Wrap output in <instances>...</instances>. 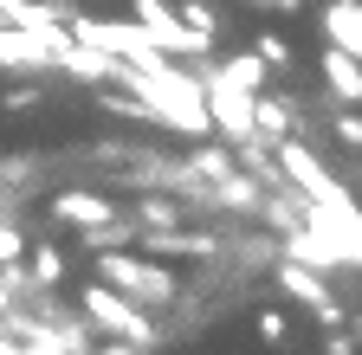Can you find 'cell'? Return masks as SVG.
Returning a JSON list of instances; mask_svg holds the SVG:
<instances>
[{
    "mask_svg": "<svg viewBox=\"0 0 362 355\" xmlns=\"http://www.w3.org/2000/svg\"><path fill=\"white\" fill-rule=\"evenodd\" d=\"M356 227L362 219H343V213H330V207H304V219L291 233H279L285 239V258H298V265H317V272H356L362 265V239H356Z\"/></svg>",
    "mask_w": 362,
    "mask_h": 355,
    "instance_id": "obj_1",
    "label": "cell"
},
{
    "mask_svg": "<svg viewBox=\"0 0 362 355\" xmlns=\"http://www.w3.org/2000/svg\"><path fill=\"white\" fill-rule=\"evenodd\" d=\"M272 162H279V174H285V181H291L310 207H330V213H343V219H362L349 181H337V174L317 162V149H310L304 136H279V143H272Z\"/></svg>",
    "mask_w": 362,
    "mask_h": 355,
    "instance_id": "obj_2",
    "label": "cell"
},
{
    "mask_svg": "<svg viewBox=\"0 0 362 355\" xmlns=\"http://www.w3.org/2000/svg\"><path fill=\"white\" fill-rule=\"evenodd\" d=\"M98 284L123 291L129 303H143V310H162V303H175V297H181L175 272H168V265H156V258H136V246L98 252Z\"/></svg>",
    "mask_w": 362,
    "mask_h": 355,
    "instance_id": "obj_3",
    "label": "cell"
},
{
    "mask_svg": "<svg viewBox=\"0 0 362 355\" xmlns=\"http://www.w3.org/2000/svg\"><path fill=\"white\" fill-rule=\"evenodd\" d=\"M78 310H84V323L98 330V336H117V342H129V349H156L162 342V330H156V317L143 303H129L123 291H110V284H84L78 291Z\"/></svg>",
    "mask_w": 362,
    "mask_h": 355,
    "instance_id": "obj_4",
    "label": "cell"
},
{
    "mask_svg": "<svg viewBox=\"0 0 362 355\" xmlns=\"http://www.w3.org/2000/svg\"><path fill=\"white\" fill-rule=\"evenodd\" d=\"M129 20L143 26V39H149L162 59H207L214 52V39H201L194 26H181V13L168 7V0H136Z\"/></svg>",
    "mask_w": 362,
    "mask_h": 355,
    "instance_id": "obj_5",
    "label": "cell"
},
{
    "mask_svg": "<svg viewBox=\"0 0 362 355\" xmlns=\"http://www.w3.org/2000/svg\"><path fill=\"white\" fill-rule=\"evenodd\" d=\"M201 97H207V123H214V136L233 149L252 136V91H240V84H226L220 71L201 78Z\"/></svg>",
    "mask_w": 362,
    "mask_h": 355,
    "instance_id": "obj_6",
    "label": "cell"
},
{
    "mask_svg": "<svg viewBox=\"0 0 362 355\" xmlns=\"http://www.w3.org/2000/svg\"><path fill=\"white\" fill-rule=\"evenodd\" d=\"M272 278H279V291H285V297L310 303V310H317V317H324V323H343V303H337L330 278L317 272V265H298V258H279V272H272Z\"/></svg>",
    "mask_w": 362,
    "mask_h": 355,
    "instance_id": "obj_7",
    "label": "cell"
},
{
    "mask_svg": "<svg viewBox=\"0 0 362 355\" xmlns=\"http://www.w3.org/2000/svg\"><path fill=\"white\" fill-rule=\"evenodd\" d=\"M0 71H26V78H45L52 71V52L13 20H0Z\"/></svg>",
    "mask_w": 362,
    "mask_h": 355,
    "instance_id": "obj_8",
    "label": "cell"
},
{
    "mask_svg": "<svg viewBox=\"0 0 362 355\" xmlns=\"http://www.w3.org/2000/svg\"><path fill=\"white\" fill-rule=\"evenodd\" d=\"M52 71H65L71 84H110L117 78V59L98 52V46H84V39H65L59 59H52Z\"/></svg>",
    "mask_w": 362,
    "mask_h": 355,
    "instance_id": "obj_9",
    "label": "cell"
},
{
    "mask_svg": "<svg viewBox=\"0 0 362 355\" xmlns=\"http://www.w3.org/2000/svg\"><path fill=\"white\" fill-rule=\"evenodd\" d=\"M252 136H265V143H279V136H304L298 104H291V97H265V91H252Z\"/></svg>",
    "mask_w": 362,
    "mask_h": 355,
    "instance_id": "obj_10",
    "label": "cell"
},
{
    "mask_svg": "<svg viewBox=\"0 0 362 355\" xmlns=\"http://www.w3.org/2000/svg\"><path fill=\"white\" fill-rule=\"evenodd\" d=\"M117 207L104 200V194H90V188H65V194H52V219L59 227H98V219H110Z\"/></svg>",
    "mask_w": 362,
    "mask_h": 355,
    "instance_id": "obj_11",
    "label": "cell"
},
{
    "mask_svg": "<svg viewBox=\"0 0 362 355\" xmlns=\"http://www.w3.org/2000/svg\"><path fill=\"white\" fill-rule=\"evenodd\" d=\"M317 71H324V84H330V97H337V104H356V97H362V71H356V52L330 46L324 59H317Z\"/></svg>",
    "mask_w": 362,
    "mask_h": 355,
    "instance_id": "obj_12",
    "label": "cell"
},
{
    "mask_svg": "<svg viewBox=\"0 0 362 355\" xmlns=\"http://www.w3.org/2000/svg\"><path fill=\"white\" fill-rule=\"evenodd\" d=\"M233 168V149H226L220 136H201V149H194V162H181V174H188L194 188H214L220 174Z\"/></svg>",
    "mask_w": 362,
    "mask_h": 355,
    "instance_id": "obj_13",
    "label": "cell"
},
{
    "mask_svg": "<svg viewBox=\"0 0 362 355\" xmlns=\"http://www.w3.org/2000/svg\"><path fill=\"white\" fill-rule=\"evenodd\" d=\"M324 32H330V46L362 52V7H356V0H330V7H324Z\"/></svg>",
    "mask_w": 362,
    "mask_h": 355,
    "instance_id": "obj_14",
    "label": "cell"
},
{
    "mask_svg": "<svg viewBox=\"0 0 362 355\" xmlns=\"http://www.w3.org/2000/svg\"><path fill=\"white\" fill-rule=\"evenodd\" d=\"M143 239H149L156 252H188V258H207V252L220 246L214 233H181V219H175V227H149Z\"/></svg>",
    "mask_w": 362,
    "mask_h": 355,
    "instance_id": "obj_15",
    "label": "cell"
},
{
    "mask_svg": "<svg viewBox=\"0 0 362 355\" xmlns=\"http://www.w3.org/2000/svg\"><path fill=\"white\" fill-rule=\"evenodd\" d=\"M226 84H240V91H265V78H272V65L259 59V52H233V59H220L214 65Z\"/></svg>",
    "mask_w": 362,
    "mask_h": 355,
    "instance_id": "obj_16",
    "label": "cell"
},
{
    "mask_svg": "<svg viewBox=\"0 0 362 355\" xmlns=\"http://www.w3.org/2000/svg\"><path fill=\"white\" fill-rule=\"evenodd\" d=\"M78 239L90 252H117V246H136V227H129L123 213H110V219H98V227H78Z\"/></svg>",
    "mask_w": 362,
    "mask_h": 355,
    "instance_id": "obj_17",
    "label": "cell"
},
{
    "mask_svg": "<svg viewBox=\"0 0 362 355\" xmlns=\"http://www.w3.org/2000/svg\"><path fill=\"white\" fill-rule=\"evenodd\" d=\"M65 272H71V258H65L59 246H33V265H26V278H33L39 291H59V284H65Z\"/></svg>",
    "mask_w": 362,
    "mask_h": 355,
    "instance_id": "obj_18",
    "label": "cell"
},
{
    "mask_svg": "<svg viewBox=\"0 0 362 355\" xmlns=\"http://www.w3.org/2000/svg\"><path fill=\"white\" fill-rule=\"evenodd\" d=\"M26 291H33L26 265H20V258H0V317H7V310H20V303H26Z\"/></svg>",
    "mask_w": 362,
    "mask_h": 355,
    "instance_id": "obj_19",
    "label": "cell"
},
{
    "mask_svg": "<svg viewBox=\"0 0 362 355\" xmlns=\"http://www.w3.org/2000/svg\"><path fill=\"white\" fill-rule=\"evenodd\" d=\"M175 13H181V26H194L201 39H220V13L207 7V0H181V7H175Z\"/></svg>",
    "mask_w": 362,
    "mask_h": 355,
    "instance_id": "obj_20",
    "label": "cell"
},
{
    "mask_svg": "<svg viewBox=\"0 0 362 355\" xmlns=\"http://www.w3.org/2000/svg\"><path fill=\"white\" fill-rule=\"evenodd\" d=\"M136 219H143V227H175L181 207H175V200H162V194H143V200H136Z\"/></svg>",
    "mask_w": 362,
    "mask_h": 355,
    "instance_id": "obj_21",
    "label": "cell"
},
{
    "mask_svg": "<svg viewBox=\"0 0 362 355\" xmlns=\"http://www.w3.org/2000/svg\"><path fill=\"white\" fill-rule=\"evenodd\" d=\"M252 52H259V59H265L272 71H279V65L291 71V39H285V32H265V39H259V46H252Z\"/></svg>",
    "mask_w": 362,
    "mask_h": 355,
    "instance_id": "obj_22",
    "label": "cell"
},
{
    "mask_svg": "<svg viewBox=\"0 0 362 355\" xmlns=\"http://www.w3.org/2000/svg\"><path fill=\"white\" fill-rule=\"evenodd\" d=\"M0 188H33V162L26 155H0Z\"/></svg>",
    "mask_w": 362,
    "mask_h": 355,
    "instance_id": "obj_23",
    "label": "cell"
},
{
    "mask_svg": "<svg viewBox=\"0 0 362 355\" xmlns=\"http://www.w3.org/2000/svg\"><path fill=\"white\" fill-rule=\"evenodd\" d=\"M285 336H291V323L279 310H259V342H285Z\"/></svg>",
    "mask_w": 362,
    "mask_h": 355,
    "instance_id": "obj_24",
    "label": "cell"
},
{
    "mask_svg": "<svg viewBox=\"0 0 362 355\" xmlns=\"http://www.w3.org/2000/svg\"><path fill=\"white\" fill-rule=\"evenodd\" d=\"M330 129H337V136H343V143L356 149V143H362V116H356V104H343V116H337Z\"/></svg>",
    "mask_w": 362,
    "mask_h": 355,
    "instance_id": "obj_25",
    "label": "cell"
},
{
    "mask_svg": "<svg viewBox=\"0 0 362 355\" xmlns=\"http://www.w3.org/2000/svg\"><path fill=\"white\" fill-rule=\"evenodd\" d=\"M26 252V233L20 227H7V219H0V258H20Z\"/></svg>",
    "mask_w": 362,
    "mask_h": 355,
    "instance_id": "obj_26",
    "label": "cell"
},
{
    "mask_svg": "<svg viewBox=\"0 0 362 355\" xmlns=\"http://www.w3.org/2000/svg\"><path fill=\"white\" fill-rule=\"evenodd\" d=\"M324 355H356V336H349L343 323H330V342H324Z\"/></svg>",
    "mask_w": 362,
    "mask_h": 355,
    "instance_id": "obj_27",
    "label": "cell"
},
{
    "mask_svg": "<svg viewBox=\"0 0 362 355\" xmlns=\"http://www.w3.org/2000/svg\"><path fill=\"white\" fill-rule=\"evenodd\" d=\"M7 110H39V91H33V84H13V91H7Z\"/></svg>",
    "mask_w": 362,
    "mask_h": 355,
    "instance_id": "obj_28",
    "label": "cell"
},
{
    "mask_svg": "<svg viewBox=\"0 0 362 355\" xmlns=\"http://www.w3.org/2000/svg\"><path fill=\"white\" fill-rule=\"evenodd\" d=\"M84 355H143V349H129V342H117V336H110V342H104V349H98V342H90V349H84Z\"/></svg>",
    "mask_w": 362,
    "mask_h": 355,
    "instance_id": "obj_29",
    "label": "cell"
},
{
    "mask_svg": "<svg viewBox=\"0 0 362 355\" xmlns=\"http://www.w3.org/2000/svg\"><path fill=\"white\" fill-rule=\"evenodd\" d=\"M252 7H265V13H291L298 0H252Z\"/></svg>",
    "mask_w": 362,
    "mask_h": 355,
    "instance_id": "obj_30",
    "label": "cell"
},
{
    "mask_svg": "<svg viewBox=\"0 0 362 355\" xmlns=\"http://www.w3.org/2000/svg\"><path fill=\"white\" fill-rule=\"evenodd\" d=\"M20 7H26V0H0V13H7V20H13V13H20Z\"/></svg>",
    "mask_w": 362,
    "mask_h": 355,
    "instance_id": "obj_31",
    "label": "cell"
}]
</instances>
